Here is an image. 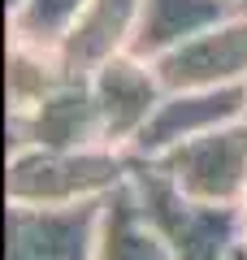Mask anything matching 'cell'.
I'll use <instances>...</instances> for the list:
<instances>
[{"instance_id":"obj_17","label":"cell","mask_w":247,"mask_h":260,"mask_svg":"<svg viewBox=\"0 0 247 260\" xmlns=\"http://www.w3.org/2000/svg\"><path fill=\"white\" fill-rule=\"evenodd\" d=\"M238 5H247V0H238Z\"/></svg>"},{"instance_id":"obj_9","label":"cell","mask_w":247,"mask_h":260,"mask_svg":"<svg viewBox=\"0 0 247 260\" xmlns=\"http://www.w3.org/2000/svg\"><path fill=\"white\" fill-rule=\"evenodd\" d=\"M135 26H139V0H91L56 52L70 74H96L104 61L130 52Z\"/></svg>"},{"instance_id":"obj_11","label":"cell","mask_w":247,"mask_h":260,"mask_svg":"<svg viewBox=\"0 0 247 260\" xmlns=\"http://www.w3.org/2000/svg\"><path fill=\"white\" fill-rule=\"evenodd\" d=\"M96 260H178V256H174V247L147 225V217L139 213L130 186H121V191H113L109 200H104Z\"/></svg>"},{"instance_id":"obj_12","label":"cell","mask_w":247,"mask_h":260,"mask_svg":"<svg viewBox=\"0 0 247 260\" xmlns=\"http://www.w3.org/2000/svg\"><path fill=\"white\" fill-rule=\"evenodd\" d=\"M65 78H70V70H65L56 48L9 39V48H5V109L9 113H22L30 104H39Z\"/></svg>"},{"instance_id":"obj_13","label":"cell","mask_w":247,"mask_h":260,"mask_svg":"<svg viewBox=\"0 0 247 260\" xmlns=\"http://www.w3.org/2000/svg\"><path fill=\"white\" fill-rule=\"evenodd\" d=\"M87 5L91 0H22L18 9L5 13V30H9V39L61 48V39L74 30Z\"/></svg>"},{"instance_id":"obj_5","label":"cell","mask_w":247,"mask_h":260,"mask_svg":"<svg viewBox=\"0 0 247 260\" xmlns=\"http://www.w3.org/2000/svg\"><path fill=\"white\" fill-rule=\"evenodd\" d=\"M91 78V95H96V113H100V130L104 143L130 152L135 139L147 130L152 113L161 109L165 91L169 87L161 83V70L156 61H143L135 52H121L113 61H104Z\"/></svg>"},{"instance_id":"obj_14","label":"cell","mask_w":247,"mask_h":260,"mask_svg":"<svg viewBox=\"0 0 247 260\" xmlns=\"http://www.w3.org/2000/svg\"><path fill=\"white\" fill-rule=\"evenodd\" d=\"M226 260H247V243H238V247H234V251H230V256H226Z\"/></svg>"},{"instance_id":"obj_2","label":"cell","mask_w":247,"mask_h":260,"mask_svg":"<svg viewBox=\"0 0 247 260\" xmlns=\"http://www.w3.org/2000/svg\"><path fill=\"white\" fill-rule=\"evenodd\" d=\"M130 195H135L139 213L147 217L178 260H226L243 243V208L234 204H204L182 186L169 182L161 165L139 160L130 169Z\"/></svg>"},{"instance_id":"obj_1","label":"cell","mask_w":247,"mask_h":260,"mask_svg":"<svg viewBox=\"0 0 247 260\" xmlns=\"http://www.w3.org/2000/svg\"><path fill=\"white\" fill-rule=\"evenodd\" d=\"M135 156L113 143L91 148H18L5 156V204L70 208L100 204L121 191Z\"/></svg>"},{"instance_id":"obj_3","label":"cell","mask_w":247,"mask_h":260,"mask_svg":"<svg viewBox=\"0 0 247 260\" xmlns=\"http://www.w3.org/2000/svg\"><path fill=\"white\" fill-rule=\"evenodd\" d=\"M169 174V182L204 204H243L247 200V117L217 126L200 139L161 152L152 160Z\"/></svg>"},{"instance_id":"obj_15","label":"cell","mask_w":247,"mask_h":260,"mask_svg":"<svg viewBox=\"0 0 247 260\" xmlns=\"http://www.w3.org/2000/svg\"><path fill=\"white\" fill-rule=\"evenodd\" d=\"M238 208H243V243H247V200H243Z\"/></svg>"},{"instance_id":"obj_6","label":"cell","mask_w":247,"mask_h":260,"mask_svg":"<svg viewBox=\"0 0 247 260\" xmlns=\"http://www.w3.org/2000/svg\"><path fill=\"white\" fill-rule=\"evenodd\" d=\"M5 130H9V152H18V148H91V143H104L91 78L70 74L39 104H30L22 113H9Z\"/></svg>"},{"instance_id":"obj_8","label":"cell","mask_w":247,"mask_h":260,"mask_svg":"<svg viewBox=\"0 0 247 260\" xmlns=\"http://www.w3.org/2000/svg\"><path fill=\"white\" fill-rule=\"evenodd\" d=\"M161 83L178 87H247V5L208 26L204 35L187 39L182 48L156 61Z\"/></svg>"},{"instance_id":"obj_7","label":"cell","mask_w":247,"mask_h":260,"mask_svg":"<svg viewBox=\"0 0 247 260\" xmlns=\"http://www.w3.org/2000/svg\"><path fill=\"white\" fill-rule=\"evenodd\" d=\"M247 117V87H178L165 91L161 109L152 113L147 130L135 139L130 156L139 160H156L161 152L178 148L187 139H200L217 126Z\"/></svg>"},{"instance_id":"obj_10","label":"cell","mask_w":247,"mask_h":260,"mask_svg":"<svg viewBox=\"0 0 247 260\" xmlns=\"http://www.w3.org/2000/svg\"><path fill=\"white\" fill-rule=\"evenodd\" d=\"M234 9H243L238 0H139V26L130 52L143 61H161L165 52L204 35Z\"/></svg>"},{"instance_id":"obj_4","label":"cell","mask_w":247,"mask_h":260,"mask_svg":"<svg viewBox=\"0 0 247 260\" xmlns=\"http://www.w3.org/2000/svg\"><path fill=\"white\" fill-rule=\"evenodd\" d=\"M100 221L104 200L70 208L5 204V260H96Z\"/></svg>"},{"instance_id":"obj_16","label":"cell","mask_w":247,"mask_h":260,"mask_svg":"<svg viewBox=\"0 0 247 260\" xmlns=\"http://www.w3.org/2000/svg\"><path fill=\"white\" fill-rule=\"evenodd\" d=\"M18 5H22V0H5V13H9V9H18Z\"/></svg>"}]
</instances>
